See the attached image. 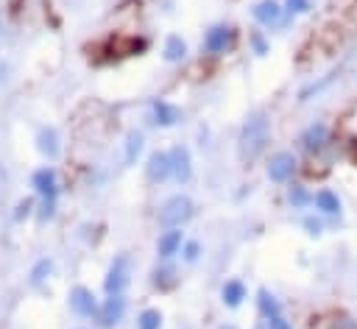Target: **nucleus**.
I'll list each match as a JSON object with an SVG mask.
<instances>
[{
	"instance_id": "obj_1",
	"label": "nucleus",
	"mask_w": 357,
	"mask_h": 329,
	"mask_svg": "<svg viewBox=\"0 0 357 329\" xmlns=\"http://www.w3.org/2000/svg\"><path fill=\"white\" fill-rule=\"evenodd\" d=\"M271 142V117L265 112H254L245 117L240 137H237V153L243 162H257Z\"/></svg>"
},
{
	"instance_id": "obj_2",
	"label": "nucleus",
	"mask_w": 357,
	"mask_h": 329,
	"mask_svg": "<svg viewBox=\"0 0 357 329\" xmlns=\"http://www.w3.org/2000/svg\"><path fill=\"white\" fill-rule=\"evenodd\" d=\"M195 215V204L187 198V195H170L162 206H159V215H156V220H159V226H165V229H181L190 217Z\"/></svg>"
},
{
	"instance_id": "obj_3",
	"label": "nucleus",
	"mask_w": 357,
	"mask_h": 329,
	"mask_svg": "<svg viewBox=\"0 0 357 329\" xmlns=\"http://www.w3.org/2000/svg\"><path fill=\"white\" fill-rule=\"evenodd\" d=\"M329 145H332V131H329V125H326L324 120L310 123V125L298 134V148H301L304 153H310V156H321L324 151H329Z\"/></svg>"
},
{
	"instance_id": "obj_4",
	"label": "nucleus",
	"mask_w": 357,
	"mask_h": 329,
	"mask_svg": "<svg viewBox=\"0 0 357 329\" xmlns=\"http://www.w3.org/2000/svg\"><path fill=\"white\" fill-rule=\"evenodd\" d=\"M296 173H298V156L293 151H276V153H271V159L265 164V176L273 184H290Z\"/></svg>"
},
{
	"instance_id": "obj_5",
	"label": "nucleus",
	"mask_w": 357,
	"mask_h": 329,
	"mask_svg": "<svg viewBox=\"0 0 357 329\" xmlns=\"http://www.w3.org/2000/svg\"><path fill=\"white\" fill-rule=\"evenodd\" d=\"M234 36H237V31H234L231 25H226V22L212 25V28L204 33V53H209V56L226 53V50L234 45Z\"/></svg>"
},
{
	"instance_id": "obj_6",
	"label": "nucleus",
	"mask_w": 357,
	"mask_h": 329,
	"mask_svg": "<svg viewBox=\"0 0 357 329\" xmlns=\"http://www.w3.org/2000/svg\"><path fill=\"white\" fill-rule=\"evenodd\" d=\"M251 14L262 28H282L287 22L284 3H279V0H259V3H254Z\"/></svg>"
},
{
	"instance_id": "obj_7",
	"label": "nucleus",
	"mask_w": 357,
	"mask_h": 329,
	"mask_svg": "<svg viewBox=\"0 0 357 329\" xmlns=\"http://www.w3.org/2000/svg\"><path fill=\"white\" fill-rule=\"evenodd\" d=\"M126 284H128V257L126 254H117L114 262L109 265V273L103 279V287H106L109 296H120Z\"/></svg>"
},
{
	"instance_id": "obj_8",
	"label": "nucleus",
	"mask_w": 357,
	"mask_h": 329,
	"mask_svg": "<svg viewBox=\"0 0 357 329\" xmlns=\"http://www.w3.org/2000/svg\"><path fill=\"white\" fill-rule=\"evenodd\" d=\"M312 209H315L318 215H324L326 220H329V217H340V215H343V201H340V195H337L335 190L321 187V190H315V204H312Z\"/></svg>"
},
{
	"instance_id": "obj_9",
	"label": "nucleus",
	"mask_w": 357,
	"mask_h": 329,
	"mask_svg": "<svg viewBox=\"0 0 357 329\" xmlns=\"http://www.w3.org/2000/svg\"><path fill=\"white\" fill-rule=\"evenodd\" d=\"M145 176L151 181H165L173 176V159H170V151H153L148 156V164H145Z\"/></svg>"
},
{
	"instance_id": "obj_10",
	"label": "nucleus",
	"mask_w": 357,
	"mask_h": 329,
	"mask_svg": "<svg viewBox=\"0 0 357 329\" xmlns=\"http://www.w3.org/2000/svg\"><path fill=\"white\" fill-rule=\"evenodd\" d=\"M67 298H70V309L73 312H78V315H98V301H95V296H92L89 287L75 284Z\"/></svg>"
},
{
	"instance_id": "obj_11",
	"label": "nucleus",
	"mask_w": 357,
	"mask_h": 329,
	"mask_svg": "<svg viewBox=\"0 0 357 329\" xmlns=\"http://www.w3.org/2000/svg\"><path fill=\"white\" fill-rule=\"evenodd\" d=\"M181 245H184V234L178 229H165L159 234V240H156V254H159V259L167 262L176 254H181Z\"/></svg>"
},
{
	"instance_id": "obj_12",
	"label": "nucleus",
	"mask_w": 357,
	"mask_h": 329,
	"mask_svg": "<svg viewBox=\"0 0 357 329\" xmlns=\"http://www.w3.org/2000/svg\"><path fill=\"white\" fill-rule=\"evenodd\" d=\"M151 120L162 128H170V125L181 123V109L167 100H151Z\"/></svg>"
},
{
	"instance_id": "obj_13",
	"label": "nucleus",
	"mask_w": 357,
	"mask_h": 329,
	"mask_svg": "<svg viewBox=\"0 0 357 329\" xmlns=\"http://www.w3.org/2000/svg\"><path fill=\"white\" fill-rule=\"evenodd\" d=\"M123 312H126V298H123V296H109V298H103V304L98 307V321H100L103 326H114V323L123 318Z\"/></svg>"
},
{
	"instance_id": "obj_14",
	"label": "nucleus",
	"mask_w": 357,
	"mask_h": 329,
	"mask_svg": "<svg viewBox=\"0 0 357 329\" xmlns=\"http://www.w3.org/2000/svg\"><path fill=\"white\" fill-rule=\"evenodd\" d=\"M170 159H173V178H176L178 184L190 181V176H192V159H190V151H187L184 145H176V148L170 151Z\"/></svg>"
},
{
	"instance_id": "obj_15",
	"label": "nucleus",
	"mask_w": 357,
	"mask_h": 329,
	"mask_svg": "<svg viewBox=\"0 0 357 329\" xmlns=\"http://www.w3.org/2000/svg\"><path fill=\"white\" fill-rule=\"evenodd\" d=\"M287 204H290L293 209H298V212L312 209V204H315V192H312L307 184L290 181V187H287Z\"/></svg>"
},
{
	"instance_id": "obj_16",
	"label": "nucleus",
	"mask_w": 357,
	"mask_h": 329,
	"mask_svg": "<svg viewBox=\"0 0 357 329\" xmlns=\"http://www.w3.org/2000/svg\"><path fill=\"white\" fill-rule=\"evenodd\" d=\"M31 184H33V190H36V192H42V198H56V195H59L56 173H53L50 167H39V170H33Z\"/></svg>"
},
{
	"instance_id": "obj_17",
	"label": "nucleus",
	"mask_w": 357,
	"mask_h": 329,
	"mask_svg": "<svg viewBox=\"0 0 357 329\" xmlns=\"http://www.w3.org/2000/svg\"><path fill=\"white\" fill-rule=\"evenodd\" d=\"M245 296H248V290H245L243 279H229V282L220 287V301H223V307H229V309H237V307L245 301Z\"/></svg>"
},
{
	"instance_id": "obj_18",
	"label": "nucleus",
	"mask_w": 357,
	"mask_h": 329,
	"mask_svg": "<svg viewBox=\"0 0 357 329\" xmlns=\"http://www.w3.org/2000/svg\"><path fill=\"white\" fill-rule=\"evenodd\" d=\"M257 307H259L262 321L282 315V304H279V298H276V296H273L268 287H259V290H257Z\"/></svg>"
},
{
	"instance_id": "obj_19",
	"label": "nucleus",
	"mask_w": 357,
	"mask_h": 329,
	"mask_svg": "<svg viewBox=\"0 0 357 329\" xmlns=\"http://www.w3.org/2000/svg\"><path fill=\"white\" fill-rule=\"evenodd\" d=\"M162 56H165V61H184V56H187V42H184L178 33H170V36L165 39Z\"/></svg>"
},
{
	"instance_id": "obj_20",
	"label": "nucleus",
	"mask_w": 357,
	"mask_h": 329,
	"mask_svg": "<svg viewBox=\"0 0 357 329\" xmlns=\"http://www.w3.org/2000/svg\"><path fill=\"white\" fill-rule=\"evenodd\" d=\"M36 145H39V151H42L45 156L56 159V153H59V142H56V131H53V128H42L39 137H36Z\"/></svg>"
},
{
	"instance_id": "obj_21",
	"label": "nucleus",
	"mask_w": 357,
	"mask_h": 329,
	"mask_svg": "<svg viewBox=\"0 0 357 329\" xmlns=\"http://www.w3.org/2000/svg\"><path fill=\"white\" fill-rule=\"evenodd\" d=\"M301 226H304V231H307L310 237H321V234L326 231V217H324V215H318V212L312 209L310 215H304V217H301Z\"/></svg>"
},
{
	"instance_id": "obj_22",
	"label": "nucleus",
	"mask_w": 357,
	"mask_h": 329,
	"mask_svg": "<svg viewBox=\"0 0 357 329\" xmlns=\"http://www.w3.org/2000/svg\"><path fill=\"white\" fill-rule=\"evenodd\" d=\"M137 329H162V312L148 307L137 315Z\"/></svg>"
},
{
	"instance_id": "obj_23",
	"label": "nucleus",
	"mask_w": 357,
	"mask_h": 329,
	"mask_svg": "<svg viewBox=\"0 0 357 329\" xmlns=\"http://www.w3.org/2000/svg\"><path fill=\"white\" fill-rule=\"evenodd\" d=\"M176 270L170 268V265H162V268H156L153 270V284L159 287V290H167V287H173L176 284V276H173Z\"/></svg>"
},
{
	"instance_id": "obj_24",
	"label": "nucleus",
	"mask_w": 357,
	"mask_h": 329,
	"mask_svg": "<svg viewBox=\"0 0 357 329\" xmlns=\"http://www.w3.org/2000/svg\"><path fill=\"white\" fill-rule=\"evenodd\" d=\"M248 45H251V50L257 56H268V50H271V42H268L265 31H251L248 33Z\"/></svg>"
},
{
	"instance_id": "obj_25",
	"label": "nucleus",
	"mask_w": 357,
	"mask_h": 329,
	"mask_svg": "<svg viewBox=\"0 0 357 329\" xmlns=\"http://www.w3.org/2000/svg\"><path fill=\"white\" fill-rule=\"evenodd\" d=\"M139 151H142V134L139 131H128V137H126V162L131 164Z\"/></svg>"
},
{
	"instance_id": "obj_26",
	"label": "nucleus",
	"mask_w": 357,
	"mask_h": 329,
	"mask_svg": "<svg viewBox=\"0 0 357 329\" xmlns=\"http://www.w3.org/2000/svg\"><path fill=\"white\" fill-rule=\"evenodd\" d=\"M50 270H53V262H50V259H39V262L33 265V270H31V284H33V287L42 284Z\"/></svg>"
},
{
	"instance_id": "obj_27",
	"label": "nucleus",
	"mask_w": 357,
	"mask_h": 329,
	"mask_svg": "<svg viewBox=\"0 0 357 329\" xmlns=\"http://www.w3.org/2000/svg\"><path fill=\"white\" fill-rule=\"evenodd\" d=\"M310 8H312V3H310V0H284V11H287V17L307 14Z\"/></svg>"
},
{
	"instance_id": "obj_28",
	"label": "nucleus",
	"mask_w": 357,
	"mask_h": 329,
	"mask_svg": "<svg viewBox=\"0 0 357 329\" xmlns=\"http://www.w3.org/2000/svg\"><path fill=\"white\" fill-rule=\"evenodd\" d=\"M198 254H201V243H198V240H184V245H181V257H184V262H195Z\"/></svg>"
},
{
	"instance_id": "obj_29",
	"label": "nucleus",
	"mask_w": 357,
	"mask_h": 329,
	"mask_svg": "<svg viewBox=\"0 0 357 329\" xmlns=\"http://www.w3.org/2000/svg\"><path fill=\"white\" fill-rule=\"evenodd\" d=\"M265 326H268V329H293V323H290V321H287L284 315H276V318H268V321H265Z\"/></svg>"
},
{
	"instance_id": "obj_30",
	"label": "nucleus",
	"mask_w": 357,
	"mask_h": 329,
	"mask_svg": "<svg viewBox=\"0 0 357 329\" xmlns=\"http://www.w3.org/2000/svg\"><path fill=\"white\" fill-rule=\"evenodd\" d=\"M31 209H33V201H31V198H25V201H20V206H17V215H14V217H17V220H22Z\"/></svg>"
},
{
	"instance_id": "obj_31",
	"label": "nucleus",
	"mask_w": 357,
	"mask_h": 329,
	"mask_svg": "<svg viewBox=\"0 0 357 329\" xmlns=\"http://www.w3.org/2000/svg\"><path fill=\"white\" fill-rule=\"evenodd\" d=\"M53 209H56V198H45L42 201V220H47L53 215Z\"/></svg>"
},
{
	"instance_id": "obj_32",
	"label": "nucleus",
	"mask_w": 357,
	"mask_h": 329,
	"mask_svg": "<svg viewBox=\"0 0 357 329\" xmlns=\"http://www.w3.org/2000/svg\"><path fill=\"white\" fill-rule=\"evenodd\" d=\"M218 329H237V326H234V323H220Z\"/></svg>"
}]
</instances>
